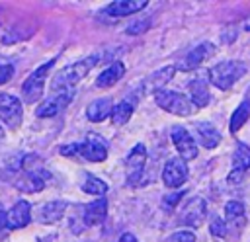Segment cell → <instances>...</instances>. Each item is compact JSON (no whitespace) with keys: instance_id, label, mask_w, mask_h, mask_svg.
I'll return each instance as SVG.
<instances>
[{"instance_id":"6da1fadb","label":"cell","mask_w":250,"mask_h":242,"mask_svg":"<svg viewBox=\"0 0 250 242\" xmlns=\"http://www.w3.org/2000/svg\"><path fill=\"white\" fill-rule=\"evenodd\" d=\"M98 55H92L88 59H82V60H76L74 64L70 66H64L62 70H59L53 78V92H61V90H70L74 84H78L92 68L94 64L98 62Z\"/></svg>"},{"instance_id":"7a4b0ae2","label":"cell","mask_w":250,"mask_h":242,"mask_svg":"<svg viewBox=\"0 0 250 242\" xmlns=\"http://www.w3.org/2000/svg\"><path fill=\"white\" fill-rule=\"evenodd\" d=\"M61 154L70 156V158L90 160V162H104L107 158V146L104 139L90 135L86 142H74V144L61 146Z\"/></svg>"},{"instance_id":"3957f363","label":"cell","mask_w":250,"mask_h":242,"mask_svg":"<svg viewBox=\"0 0 250 242\" xmlns=\"http://www.w3.org/2000/svg\"><path fill=\"white\" fill-rule=\"evenodd\" d=\"M244 72H246L244 62H240V60H225V62H219L213 68H209V80L219 90H229V88H232V84L238 78L244 76Z\"/></svg>"},{"instance_id":"277c9868","label":"cell","mask_w":250,"mask_h":242,"mask_svg":"<svg viewBox=\"0 0 250 242\" xmlns=\"http://www.w3.org/2000/svg\"><path fill=\"white\" fill-rule=\"evenodd\" d=\"M154 101L164 111L174 113V115H182V117L189 115L191 107H193V103L184 94L174 92V90H166V88H156L154 90Z\"/></svg>"},{"instance_id":"5b68a950","label":"cell","mask_w":250,"mask_h":242,"mask_svg":"<svg viewBox=\"0 0 250 242\" xmlns=\"http://www.w3.org/2000/svg\"><path fill=\"white\" fill-rule=\"evenodd\" d=\"M55 64V60H49L45 64H41L39 68H35L27 80L23 82L21 86V96H23V101L25 103H35L41 96H43V88H45V80H47V74L51 70V66Z\"/></svg>"},{"instance_id":"8992f818","label":"cell","mask_w":250,"mask_h":242,"mask_svg":"<svg viewBox=\"0 0 250 242\" xmlns=\"http://www.w3.org/2000/svg\"><path fill=\"white\" fill-rule=\"evenodd\" d=\"M145 164H146V148H145V144L133 146V150L125 156V182L129 185H139L141 183V176L145 172Z\"/></svg>"},{"instance_id":"52a82bcc","label":"cell","mask_w":250,"mask_h":242,"mask_svg":"<svg viewBox=\"0 0 250 242\" xmlns=\"http://www.w3.org/2000/svg\"><path fill=\"white\" fill-rule=\"evenodd\" d=\"M0 121L10 127L18 129L23 121V107L21 101L12 94H0Z\"/></svg>"},{"instance_id":"ba28073f","label":"cell","mask_w":250,"mask_h":242,"mask_svg":"<svg viewBox=\"0 0 250 242\" xmlns=\"http://www.w3.org/2000/svg\"><path fill=\"white\" fill-rule=\"evenodd\" d=\"M205 215H207V203H205V199H201V197H191V199L184 205V209H182V213H180V222H182V224H188V226H191V228H197V226H201Z\"/></svg>"},{"instance_id":"9c48e42d","label":"cell","mask_w":250,"mask_h":242,"mask_svg":"<svg viewBox=\"0 0 250 242\" xmlns=\"http://www.w3.org/2000/svg\"><path fill=\"white\" fill-rule=\"evenodd\" d=\"M170 137H172V142H174L176 150L180 152V158H184V160H191V158L197 156V144H195L193 137L188 133L186 127L176 125V127L172 129Z\"/></svg>"},{"instance_id":"30bf717a","label":"cell","mask_w":250,"mask_h":242,"mask_svg":"<svg viewBox=\"0 0 250 242\" xmlns=\"http://www.w3.org/2000/svg\"><path fill=\"white\" fill-rule=\"evenodd\" d=\"M188 180V164L184 158H170L162 170V182L166 187H180Z\"/></svg>"},{"instance_id":"8fae6325","label":"cell","mask_w":250,"mask_h":242,"mask_svg":"<svg viewBox=\"0 0 250 242\" xmlns=\"http://www.w3.org/2000/svg\"><path fill=\"white\" fill-rule=\"evenodd\" d=\"M72 101V88L70 90H61V92H53V96L49 98V100H45L39 107H37V111H35V115L37 117H55L59 111H62L68 103Z\"/></svg>"},{"instance_id":"7c38bea8","label":"cell","mask_w":250,"mask_h":242,"mask_svg":"<svg viewBox=\"0 0 250 242\" xmlns=\"http://www.w3.org/2000/svg\"><path fill=\"white\" fill-rule=\"evenodd\" d=\"M213 55H215V45L209 43V41H203V43H199L195 49H191L186 55V59L178 64V68L180 70H193V68L201 66L207 59H211Z\"/></svg>"},{"instance_id":"4fadbf2b","label":"cell","mask_w":250,"mask_h":242,"mask_svg":"<svg viewBox=\"0 0 250 242\" xmlns=\"http://www.w3.org/2000/svg\"><path fill=\"white\" fill-rule=\"evenodd\" d=\"M45 178L47 174H39L37 170H20L18 172V180L14 182L16 187L20 191H25V193H35V191H41L45 187Z\"/></svg>"},{"instance_id":"5bb4252c","label":"cell","mask_w":250,"mask_h":242,"mask_svg":"<svg viewBox=\"0 0 250 242\" xmlns=\"http://www.w3.org/2000/svg\"><path fill=\"white\" fill-rule=\"evenodd\" d=\"M105 215H107V201L104 197H98L92 203H86V207L82 209V222L86 226H98L104 222Z\"/></svg>"},{"instance_id":"9a60e30c","label":"cell","mask_w":250,"mask_h":242,"mask_svg":"<svg viewBox=\"0 0 250 242\" xmlns=\"http://www.w3.org/2000/svg\"><path fill=\"white\" fill-rule=\"evenodd\" d=\"M31 221V205L27 201H16L14 207L8 211V230H18L29 224Z\"/></svg>"},{"instance_id":"2e32d148","label":"cell","mask_w":250,"mask_h":242,"mask_svg":"<svg viewBox=\"0 0 250 242\" xmlns=\"http://www.w3.org/2000/svg\"><path fill=\"white\" fill-rule=\"evenodd\" d=\"M146 0H117V2H111L104 14H109L113 18H123V16H133L141 10L146 8Z\"/></svg>"},{"instance_id":"e0dca14e","label":"cell","mask_w":250,"mask_h":242,"mask_svg":"<svg viewBox=\"0 0 250 242\" xmlns=\"http://www.w3.org/2000/svg\"><path fill=\"white\" fill-rule=\"evenodd\" d=\"M188 92L191 96V103H195V107H205L211 100L209 94V80L205 78H193L188 84Z\"/></svg>"},{"instance_id":"ac0fdd59","label":"cell","mask_w":250,"mask_h":242,"mask_svg":"<svg viewBox=\"0 0 250 242\" xmlns=\"http://www.w3.org/2000/svg\"><path fill=\"white\" fill-rule=\"evenodd\" d=\"M113 111V103L109 98H102V100H96L92 101L88 107H86V117L92 121V123H100L104 121L105 117H109Z\"/></svg>"},{"instance_id":"d6986e66","label":"cell","mask_w":250,"mask_h":242,"mask_svg":"<svg viewBox=\"0 0 250 242\" xmlns=\"http://www.w3.org/2000/svg\"><path fill=\"white\" fill-rule=\"evenodd\" d=\"M66 211V201H49L39 209V221L45 224H53L62 219Z\"/></svg>"},{"instance_id":"ffe728a7","label":"cell","mask_w":250,"mask_h":242,"mask_svg":"<svg viewBox=\"0 0 250 242\" xmlns=\"http://www.w3.org/2000/svg\"><path fill=\"white\" fill-rule=\"evenodd\" d=\"M195 133H197V141L205 148H215L221 142V133L211 123H197L195 125Z\"/></svg>"},{"instance_id":"44dd1931","label":"cell","mask_w":250,"mask_h":242,"mask_svg":"<svg viewBox=\"0 0 250 242\" xmlns=\"http://www.w3.org/2000/svg\"><path fill=\"white\" fill-rule=\"evenodd\" d=\"M125 74V66L121 62H113L111 66H107L96 80V86L98 88H111L117 80H121V76Z\"/></svg>"},{"instance_id":"7402d4cb","label":"cell","mask_w":250,"mask_h":242,"mask_svg":"<svg viewBox=\"0 0 250 242\" xmlns=\"http://www.w3.org/2000/svg\"><path fill=\"white\" fill-rule=\"evenodd\" d=\"M80 187H82V191H86V193H90V195H98V197H104V193L107 191V183L102 182L100 178L92 176V174H86V176L82 178Z\"/></svg>"},{"instance_id":"603a6c76","label":"cell","mask_w":250,"mask_h":242,"mask_svg":"<svg viewBox=\"0 0 250 242\" xmlns=\"http://www.w3.org/2000/svg\"><path fill=\"white\" fill-rule=\"evenodd\" d=\"M232 168L246 172L250 168V146L244 142H238L232 152Z\"/></svg>"},{"instance_id":"cb8c5ba5","label":"cell","mask_w":250,"mask_h":242,"mask_svg":"<svg viewBox=\"0 0 250 242\" xmlns=\"http://www.w3.org/2000/svg\"><path fill=\"white\" fill-rule=\"evenodd\" d=\"M248 117H250V100H244V101L234 109V113H232V117H230V133H236V131L248 121Z\"/></svg>"},{"instance_id":"d4e9b609","label":"cell","mask_w":250,"mask_h":242,"mask_svg":"<svg viewBox=\"0 0 250 242\" xmlns=\"http://www.w3.org/2000/svg\"><path fill=\"white\" fill-rule=\"evenodd\" d=\"M133 115V105L129 101H119L117 105H113L111 111V123L113 125H125Z\"/></svg>"},{"instance_id":"484cf974","label":"cell","mask_w":250,"mask_h":242,"mask_svg":"<svg viewBox=\"0 0 250 242\" xmlns=\"http://www.w3.org/2000/svg\"><path fill=\"white\" fill-rule=\"evenodd\" d=\"M225 217H227V221L240 224L244 221V205L240 201H229L225 205Z\"/></svg>"},{"instance_id":"4316f807","label":"cell","mask_w":250,"mask_h":242,"mask_svg":"<svg viewBox=\"0 0 250 242\" xmlns=\"http://www.w3.org/2000/svg\"><path fill=\"white\" fill-rule=\"evenodd\" d=\"M174 72H176V66H166V68H162V70L154 72V74H152V78H150V82H152L154 86L166 84V82H168V80L174 76Z\"/></svg>"},{"instance_id":"83f0119b","label":"cell","mask_w":250,"mask_h":242,"mask_svg":"<svg viewBox=\"0 0 250 242\" xmlns=\"http://www.w3.org/2000/svg\"><path fill=\"white\" fill-rule=\"evenodd\" d=\"M209 232H211L213 236H219V238H225V236H227V222H225L223 219H219V217H215V219L211 221V226H209Z\"/></svg>"},{"instance_id":"f1b7e54d","label":"cell","mask_w":250,"mask_h":242,"mask_svg":"<svg viewBox=\"0 0 250 242\" xmlns=\"http://www.w3.org/2000/svg\"><path fill=\"white\" fill-rule=\"evenodd\" d=\"M150 27V21L148 20H137V21H133L131 25H127V33L129 35H139V33H145L146 29Z\"/></svg>"},{"instance_id":"f546056e","label":"cell","mask_w":250,"mask_h":242,"mask_svg":"<svg viewBox=\"0 0 250 242\" xmlns=\"http://www.w3.org/2000/svg\"><path fill=\"white\" fill-rule=\"evenodd\" d=\"M168 242H195V236L189 230H180V232H174L168 238Z\"/></svg>"},{"instance_id":"4dcf8cb0","label":"cell","mask_w":250,"mask_h":242,"mask_svg":"<svg viewBox=\"0 0 250 242\" xmlns=\"http://www.w3.org/2000/svg\"><path fill=\"white\" fill-rule=\"evenodd\" d=\"M14 76V66L12 64H0V86L6 84Z\"/></svg>"},{"instance_id":"1f68e13d","label":"cell","mask_w":250,"mask_h":242,"mask_svg":"<svg viewBox=\"0 0 250 242\" xmlns=\"http://www.w3.org/2000/svg\"><path fill=\"white\" fill-rule=\"evenodd\" d=\"M6 230H8V213H6L4 205L0 203V238H4Z\"/></svg>"},{"instance_id":"d6a6232c","label":"cell","mask_w":250,"mask_h":242,"mask_svg":"<svg viewBox=\"0 0 250 242\" xmlns=\"http://www.w3.org/2000/svg\"><path fill=\"white\" fill-rule=\"evenodd\" d=\"M242 178H244V172L242 170H230V174H229V182H232V183H236V182H242Z\"/></svg>"},{"instance_id":"836d02e7","label":"cell","mask_w":250,"mask_h":242,"mask_svg":"<svg viewBox=\"0 0 250 242\" xmlns=\"http://www.w3.org/2000/svg\"><path fill=\"white\" fill-rule=\"evenodd\" d=\"M182 195H184L182 191H180V193H174L172 197H168V199H164V205H166V207H174V205H176V203L180 201V197H182Z\"/></svg>"},{"instance_id":"e575fe53","label":"cell","mask_w":250,"mask_h":242,"mask_svg":"<svg viewBox=\"0 0 250 242\" xmlns=\"http://www.w3.org/2000/svg\"><path fill=\"white\" fill-rule=\"evenodd\" d=\"M119 242H139L131 232H125V234H121V238H119Z\"/></svg>"},{"instance_id":"d590c367","label":"cell","mask_w":250,"mask_h":242,"mask_svg":"<svg viewBox=\"0 0 250 242\" xmlns=\"http://www.w3.org/2000/svg\"><path fill=\"white\" fill-rule=\"evenodd\" d=\"M242 29H244V31H250V18H246V20L242 21Z\"/></svg>"},{"instance_id":"8d00e7d4","label":"cell","mask_w":250,"mask_h":242,"mask_svg":"<svg viewBox=\"0 0 250 242\" xmlns=\"http://www.w3.org/2000/svg\"><path fill=\"white\" fill-rule=\"evenodd\" d=\"M2 137H4V129L0 127V139H2Z\"/></svg>"},{"instance_id":"74e56055","label":"cell","mask_w":250,"mask_h":242,"mask_svg":"<svg viewBox=\"0 0 250 242\" xmlns=\"http://www.w3.org/2000/svg\"><path fill=\"white\" fill-rule=\"evenodd\" d=\"M39 242H51V240H49V238H41Z\"/></svg>"}]
</instances>
